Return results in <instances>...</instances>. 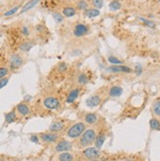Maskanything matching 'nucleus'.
Here are the masks:
<instances>
[{
	"label": "nucleus",
	"instance_id": "nucleus-1",
	"mask_svg": "<svg viewBox=\"0 0 160 161\" xmlns=\"http://www.w3.org/2000/svg\"><path fill=\"white\" fill-rule=\"evenodd\" d=\"M97 131H96V129L94 128H89L87 129L84 133H82V135L78 138V141L76 143V146L79 149H84V148L89 147L95 143L96 138H97Z\"/></svg>",
	"mask_w": 160,
	"mask_h": 161
},
{
	"label": "nucleus",
	"instance_id": "nucleus-2",
	"mask_svg": "<svg viewBox=\"0 0 160 161\" xmlns=\"http://www.w3.org/2000/svg\"><path fill=\"white\" fill-rule=\"evenodd\" d=\"M85 131H86V124L82 123V122H78V123L72 124L67 129L66 135H67L68 138H71V140H77V138H79L82 135V133Z\"/></svg>",
	"mask_w": 160,
	"mask_h": 161
},
{
	"label": "nucleus",
	"instance_id": "nucleus-3",
	"mask_svg": "<svg viewBox=\"0 0 160 161\" xmlns=\"http://www.w3.org/2000/svg\"><path fill=\"white\" fill-rule=\"evenodd\" d=\"M40 140L45 143H55L60 140V135L57 133H53V131H45V133H41Z\"/></svg>",
	"mask_w": 160,
	"mask_h": 161
},
{
	"label": "nucleus",
	"instance_id": "nucleus-4",
	"mask_svg": "<svg viewBox=\"0 0 160 161\" xmlns=\"http://www.w3.org/2000/svg\"><path fill=\"white\" fill-rule=\"evenodd\" d=\"M43 105L45 108L48 110H57L60 108V102L56 97L53 96H48L43 100Z\"/></svg>",
	"mask_w": 160,
	"mask_h": 161
},
{
	"label": "nucleus",
	"instance_id": "nucleus-5",
	"mask_svg": "<svg viewBox=\"0 0 160 161\" xmlns=\"http://www.w3.org/2000/svg\"><path fill=\"white\" fill-rule=\"evenodd\" d=\"M81 155L83 156L84 158L88 160H92V159H96L98 156H100V150L99 148L92 147V146H89L87 148H84L81 152Z\"/></svg>",
	"mask_w": 160,
	"mask_h": 161
},
{
	"label": "nucleus",
	"instance_id": "nucleus-6",
	"mask_svg": "<svg viewBox=\"0 0 160 161\" xmlns=\"http://www.w3.org/2000/svg\"><path fill=\"white\" fill-rule=\"evenodd\" d=\"M72 147H73V145L69 140H60L56 142V144L55 146V152L60 153V152H65V151H70L72 149Z\"/></svg>",
	"mask_w": 160,
	"mask_h": 161
},
{
	"label": "nucleus",
	"instance_id": "nucleus-7",
	"mask_svg": "<svg viewBox=\"0 0 160 161\" xmlns=\"http://www.w3.org/2000/svg\"><path fill=\"white\" fill-rule=\"evenodd\" d=\"M23 64V57L18 53H13L9 57V66L12 69H18Z\"/></svg>",
	"mask_w": 160,
	"mask_h": 161
},
{
	"label": "nucleus",
	"instance_id": "nucleus-8",
	"mask_svg": "<svg viewBox=\"0 0 160 161\" xmlns=\"http://www.w3.org/2000/svg\"><path fill=\"white\" fill-rule=\"evenodd\" d=\"M89 33V27H88L86 24L83 23H78L76 24L74 29H73V35L77 38H80V37H83Z\"/></svg>",
	"mask_w": 160,
	"mask_h": 161
},
{
	"label": "nucleus",
	"instance_id": "nucleus-9",
	"mask_svg": "<svg viewBox=\"0 0 160 161\" xmlns=\"http://www.w3.org/2000/svg\"><path fill=\"white\" fill-rule=\"evenodd\" d=\"M102 102V95L96 93L91 95L90 97H88L86 100V105H87L89 108H95V107L99 106Z\"/></svg>",
	"mask_w": 160,
	"mask_h": 161
},
{
	"label": "nucleus",
	"instance_id": "nucleus-10",
	"mask_svg": "<svg viewBox=\"0 0 160 161\" xmlns=\"http://www.w3.org/2000/svg\"><path fill=\"white\" fill-rule=\"evenodd\" d=\"M107 71L112 73H130L132 68L127 66V65H111L107 68Z\"/></svg>",
	"mask_w": 160,
	"mask_h": 161
},
{
	"label": "nucleus",
	"instance_id": "nucleus-11",
	"mask_svg": "<svg viewBox=\"0 0 160 161\" xmlns=\"http://www.w3.org/2000/svg\"><path fill=\"white\" fill-rule=\"evenodd\" d=\"M79 94H80V88H78V87L72 88V89H71L70 91H69V93L67 94V96H66L65 102H66L67 104L73 103V102L76 101L78 97H79Z\"/></svg>",
	"mask_w": 160,
	"mask_h": 161
},
{
	"label": "nucleus",
	"instance_id": "nucleus-12",
	"mask_svg": "<svg viewBox=\"0 0 160 161\" xmlns=\"http://www.w3.org/2000/svg\"><path fill=\"white\" fill-rule=\"evenodd\" d=\"M16 111H17V113L22 117H26L31 113L30 107L28 106V104H27L26 102H22V103H19L17 105Z\"/></svg>",
	"mask_w": 160,
	"mask_h": 161
},
{
	"label": "nucleus",
	"instance_id": "nucleus-13",
	"mask_svg": "<svg viewBox=\"0 0 160 161\" xmlns=\"http://www.w3.org/2000/svg\"><path fill=\"white\" fill-rule=\"evenodd\" d=\"M65 129V123L63 121H55L50 125L48 131L53 133H60Z\"/></svg>",
	"mask_w": 160,
	"mask_h": 161
},
{
	"label": "nucleus",
	"instance_id": "nucleus-14",
	"mask_svg": "<svg viewBox=\"0 0 160 161\" xmlns=\"http://www.w3.org/2000/svg\"><path fill=\"white\" fill-rule=\"evenodd\" d=\"M124 90L121 86H118V85H114L112 86L109 90V96L111 98H118V97L122 96Z\"/></svg>",
	"mask_w": 160,
	"mask_h": 161
},
{
	"label": "nucleus",
	"instance_id": "nucleus-15",
	"mask_svg": "<svg viewBox=\"0 0 160 161\" xmlns=\"http://www.w3.org/2000/svg\"><path fill=\"white\" fill-rule=\"evenodd\" d=\"M98 116L95 113H87L84 116V122L87 125H95L98 122Z\"/></svg>",
	"mask_w": 160,
	"mask_h": 161
},
{
	"label": "nucleus",
	"instance_id": "nucleus-16",
	"mask_svg": "<svg viewBox=\"0 0 160 161\" xmlns=\"http://www.w3.org/2000/svg\"><path fill=\"white\" fill-rule=\"evenodd\" d=\"M58 161H74V155L69 151H65V152H61L57 156Z\"/></svg>",
	"mask_w": 160,
	"mask_h": 161
},
{
	"label": "nucleus",
	"instance_id": "nucleus-17",
	"mask_svg": "<svg viewBox=\"0 0 160 161\" xmlns=\"http://www.w3.org/2000/svg\"><path fill=\"white\" fill-rule=\"evenodd\" d=\"M40 1H41V0H29V1L25 4V5L23 6V8H22L21 14L26 13V12H28L29 10H31V9L34 8V7H35Z\"/></svg>",
	"mask_w": 160,
	"mask_h": 161
},
{
	"label": "nucleus",
	"instance_id": "nucleus-18",
	"mask_svg": "<svg viewBox=\"0 0 160 161\" xmlns=\"http://www.w3.org/2000/svg\"><path fill=\"white\" fill-rule=\"evenodd\" d=\"M84 15L88 18H95L100 15V10L97 8H88L87 10L84 11Z\"/></svg>",
	"mask_w": 160,
	"mask_h": 161
},
{
	"label": "nucleus",
	"instance_id": "nucleus-19",
	"mask_svg": "<svg viewBox=\"0 0 160 161\" xmlns=\"http://www.w3.org/2000/svg\"><path fill=\"white\" fill-rule=\"evenodd\" d=\"M89 82V77H88L87 73L85 72H80L77 75V83L80 85H86Z\"/></svg>",
	"mask_w": 160,
	"mask_h": 161
},
{
	"label": "nucleus",
	"instance_id": "nucleus-20",
	"mask_svg": "<svg viewBox=\"0 0 160 161\" xmlns=\"http://www.w3.org/2000/svg\"><path fill=\"white\" fill-rule=\"evenodd\" d=\"M62 14L64 17H67V18H70V17H73L76 14V9L72 6H68L64 7L62 9Z\"/></svg>",
	"mask_w": 160,
	"mask_h": 161
},
{
	"label": "nucleus",
	"instance_id": "nucleus-21",
	"mask_svg": "<svg viewBox=\"0 0 160 161\" xmlns=\"http://www.w3.org/2000/svg\"><path fill=\"white\" fill-rule=\"evenodd\" d=\"M105 140H106V135H105V133H99V135H97V138H96L95 146L100 149V148L103 146V144H104Z\"/></svg>",
	"mask_w": 160,
	"mask_h": 161
},
{
	"label": "nucleus",
	"instance_id": "nucleus-22",
	"mask_svg": "<svg viewBox=\"0 0 160 161\" xmlns=\"http://www.w3.org/2000/svg\"><path fill=\"white\" fill-rule=\"evenodd\" d=\"M34 47V43L32 41H26V42L22 43L20 46H19V50L21 52H29L32 48Z\"/></svg>",
	"mask_w": 160,
	"mask_h": 161
},
{
	"label": "nucleus",
	"instance_id": "nucleus-23",
	"mask_svg": "<svg viewBox=\"0 0 160 161\" xmlns=\"http://www.w3.org/2000/svg\"><path fill=\"white\" fill-rule=\"evenodd\" d=\"M16 110H13V111H10L9 113L5 114V121L7 124H12L13 122H15L17 120L16 116Z\"/></svg>",
	"mask_w": 160,
	"mask_h": 161
},
{
	"label": "nucleus",
	"instance_id": "nucleus-24",
	"mask_svg": "<svg viewBox=\"0 0 160 161\" xmlns=\"http://www.w3.org/2000/svg\"><path fill=\"white\" fill-rule=\"evenodd\" d=\"M149 125H150V128H151V130L153 131H160V121L157 119H151L149 122Z\"/></svg>",
	"mask_w": 160,
	"mask_h": 161
},
{
	"label": "nucleus",
	"instance_id": "nucleus-25",
	"mask_svg": "<svg viewBox=\"0 0 160 161\" xmlns=\"http://www.w3.org/2000/svg\"><path fill=\"white\" fill-rule=\"evenodd\" d=\"M109 8L111 11H118L122 8V4H121L120 1H115V0H113V1L109 4Z\"/></svg>",
	"mask_w": 160,
	"mask_h": 161
},
{
	"label": "nucleus",
	"instance_id": "nucleus-26",
	"mask_svg": "<svg viewBox=\"0 0 160 161\" xmlns=\"http://www.w3.org/2000/svg\"><path fill=\"white\" fill-rule=\"evenodd\" d=\"M139 19L140 21L142 22V23L144 24L145 26L149 27V28H152V29H154L155 27H156V24H155L153 21H151V20H148V19L144 18V17H139Z\"/></svg>",
	"mask_w": 160,
	"mask_h": 161
},
{
	"label": "nucleus",
	"instance_id": "nucleus-27",
	"mask_svg": "<svg viewBox=\"0 0 160 161\" xmlns=\"http://www.w3.org/2000/svg\"><path fill=\"white\" fill-rule=\"evenodd\" d=\"M152 112L156 117H160V101H155L152 104Z\"/></svg>",
	"mask_w": 160,
	"mask_h": 161
},
{
	"label": "nucleus",
	"instance_id": "nucleus-28",
	"mask_svg": "<svg viewBox=\"0 0 160 161\" xmlns=\"http://www.w3.org/2000/svg\"><path fill=\"white\" fill-rule=\"evenodd\" d=\"M76 7H77V9L80 11H86L88 9V3L85 0H79V1L77 2Z\"/></svg>",
	"mask_w": 160,
	"mask_h": 161
},
{
	"label": "nucleus",
	"instance_id": "nucleus-29",
	"mask_svg": "<svg viewBox=\"0 0 160 161\" xmlns=\"http://www.w3.org/2000/svg\"><path fill=\"white\" fill-rule=\"evenodd\" d=\"M108 61H109L111 64H113V65H121V64H123L122 60L119 59L118 57H114V55H110V57H108Z\"/></svg>",
	"mask_w": 160,
	"mask_h": 161
},
{
	"label": "nucleus",
	"instance_id": "nucleus-30",
	"mask_svg": "<svg viewBox=\"0 0 160 161\" xmlns=\"http://www.w3.org/2000/svg\"><path fill=\"white\" fill-rule=\"evenodd\" d=\"M67 68H68V64L64 61H61L56 65V69H57V71L60 73L65 72L66 70H67Z\"/></svg>",
	"mask_w": 160,
	"mask_h": 161
},
{
	"label": "nucleus",
	"instance_id": "nucleus-31",
	"mask_svg": "<svg viewBox=\"0 0 160 161\" xmlns=\"http://www.w3.org/2000/svg\"><path fill=\"white\" fill-rule=\"evenodd\" d=\"M20 9V6H15V7H13V8H11V9H9L8 11H6L5 13H4V16L5 17H10L12 15H14V14L16 13L17 11Z\"/></svg>",
	"mask_w": 160,
	"mask_h": 161
},
{
	"label": "nucleus",
	"instance_id": "nucleus-32",
	"mask_svg": "<svg viewBox=\"0 0 160 161\" xmlns=\"http://www.w3.org/2000/svg\"><path fill=\"white\" fill-rule=\"evenodd\" d=\"M92 5L94 6V8L101 9L104 6V0H92Z\"/></svg>",
	"mask_w": 160,
	"mask_h": 161
},
{
	"label": "nucleus",
	"instance_id": "nucleus-33",
	"mask_svg": "<svg viewBox=\"0 0 160 161\" xmlns=\"http://www.w3.org/2000/svg\"><path fill=\"white\" fill-rule=\"evenodd\" d=\"M53 18L55 19V21L56 23H61V22L63 21V16L61 15L60 13H58V12H53Z\"/></svg>",
	"mask_w": 160,
	"mask_h": 161
},
{
	"label": "nucleus",
	"instance_id": "nucleus-34",
	"mask_svg": "<svg viewBox=\"0 0 160 161\" xmlns=\"http://www.w3.org/2000/svg\"><path fill=\"white\" fill-rule=\"evenodd\" d=\"M8 74H9V68L5 66H1V68H0V77L4 78Z\"/></svg>",
	"mask_w": 160,
	"mask_h": 161
},
{
	"label": "nucleus",
	"instance_id": "nucleus-35",
	"mask_svg": "<svg viewBox=\"0 0 160 161\" xmlns=\"http://www.w3.org/2000/svg\"><path fill=\"white\" fill-rule=\"evenodd\" d=\"M21 34L24 37H29V36H30V30H29L28 27H27V26H22V28H21Z\"/></svg>",
	"mask_w": 160,
	"mask_h": 161
},
{
	"label": "nucleus",
	"instance_id": "nucleus-36",
	"mask_svg": "<svg viewBox=\"0 0 160 161\" xmlns=\"http://www.w3.org/2000/svg\"><path fill=\"white\" fill-rule=\"evenodd\" d=\"M7 83H8V77L1 78V80H0V88H3Z\"/></svg>",
	"mask_w": 160,
	"mask_h": 161
},
{
	"label": "nucleus",
	"instance_id": "nucleus-37",
	"mask_svg": "<svg viewBox=\"0 0 160 161\" xmlns=\"http://www.w3.org/2000/svg\"><path fill=\"white\" fill-rule=\"evenodd\" d=\"M134 72L136 73V75H140L142 72V67L141 65H136L135 66V69H134Z\"/></svg>",
	"mask_w": 160,
	"mask_h": 161
},
{
	"label": "nucleus",
	"instance_id": "nucleus-38",
	"mask_svg": "<svg viewBox=\"0 0 160 161\" xmlns=\"http://www.w3.org/2000/svg\"><path fill=\"white\" fill-rule=\"evenodd\" d=\"M39 138H40V136H38V135H32L30 138V140L31 141H33V142L39 143Z\"/></svg>",
	"mask_w": 160,
	"mask_h": 161
},
{
	"label": "nucleus",
	"instance_id": "nucleus-39",
	"mask_svg": "<svg viewBox=\"0 0 160 161\" xmlns=\"http://www.w3.org/2000/svg\"><path fill=\"white\" fill-rule=\"evenodd\" d=\"M89 161H99V160H98L97 158H96V159H92V160H89Z\"/></svg>",
	"mask_w": 160,
	"mask_h": 161
},
{
	"label": "nucleus",
	"instance_id": "nucleus-40",
	"mask_svg": "<svg viewBox=\"0 0 160 161\" xmlns=\"http://www.w3.org/2000/svg\"><path fill=\"white\" fill-rule=\"evenodd\" d=\"M121 161H130V160H121Z\"/></svg>",
	"mask_w": 160,
	"mask_h": 161
},
{
	"label": "nucleus",
	"instance_id": "nucleus-41",
	"mask_svg": "<svg viewBox=\"0 0 160 161\" xmlns=\"http://www.w3.org/2000/svg\"><path fill=\"white\" fill-rule=\"evenodd\" d=\"M115 1H120V0H115Z\"/></svg>",
	"mask_w": 160,
	"mask_h": 161
},
{
	"label": "nucleus",
	"instance_id": "nucleus-42",
	"mask_svg": "<svg viewBox=\"0 0 160 161\" xmlns=\"http://www.w3.org/2000/svg\"><path fill=\"white\" fill-rule=\"evenodd\" d=\"M158 2H159V3H160V0H158Z\"/></svg>",
	"mask_w": 160,
	"mask_h": 161
}]
</instances>
